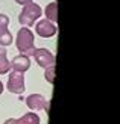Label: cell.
<instances>
[{
	"instance_id": "obj_6",
	"label": "cell",
	"mask_w": 120,
	"mask_h": 124,
	"mask_svg": "<svg viewBox=\"0 0 120 124\" xmlns=\"http://www.w3.org/2000/svg\"><path fill=\"white\" fill-rule=\"evenodd\" d=\"M56 30H58V26H56L55 23L49 21L47 18L40 20L35 24V32L40 36H43V38H50V36H53L56 33Z\"/></svg>"
},
{
	"instance_id": "obj_13",
	"label": "cell",
	"mask_w": 120,
	"mask_h": 124,
	"mask_svg": "<svg viewBox=\"0 0 120 124\" xmlns=\"http://www.w3.org/2000/svg\"><path fill=\"white\" fill-rule=\"evenodd\" d=\"M15 2L18 3V5H28V3H30V2H34V0H15Z\"/></svg>"
},
{
	"instance_id": "obj_10",
	"label": "cell",
	"mask_w": 120,
	"mask_h": 124,
	"mask_svg": "<svg viewBox=\"0 0 120 124\" xmlns=\"http://www.w3.org/2000/svg\"><path fill=\"white\" fill-rule=\"evenodd\" d=\"M44 15L49 21L58 23V2H50L44 9Z\"/></svg>"
},
{
	"instance_id": "obj_9",
	"label": "cell",
	"mask_w": 120,
	"mask_h": 124,
	"mask_svg": "<svg viewBox=\"0 0 120 124\" xmlns=\"http://www.w3.org/2000/svg\"><path fill=\"white\" fill-rule=\"evenodd\" d=\"M3 124H40V116L35 112H28V114H24L21 118H18V120L9 118Z\"/></svg>"
},
{
	"instance_id": "obj_4",
	"label": "cell",
	"mask_w": 120,
	"mask_h": 124,
	"mask_svg": "<svg viewBox=\"0 0 120 124\" xmlns=\"http://www.w3.org/2000/svg\"><path fill=\"white\" fill-rule=\"evenodd\" d=\"M32 56L37 61V64L43 68H47L50 65H55V56L52 52H49L47 48H34Z\"/></svg>"
},
{
	"instance_id": "obj_7",
	"label": "cell",
	"mask_w": 120,
	"mask_h": 124,
	"mask_svg": "<svg viewBox=\"0 0 120 124\" xmlns=\"http://www.w3.org/2000/svg\"><path fill=\"white\" fill-rule=\"evenodd\" d=\"M49 100H46L41 94H30L28 98H26V106L30 109V110H46L49 112Z\"/></svg>"
},
{
	"instance_id": "obj_2",
	"label": "cell",
	"mask_w": 120,
	"mask_h": 124,
	"mask_svg": "<svg viewBox=\"0 0 120 124\" xmlns=\"http://www.w3.org/2000/svg\"><path fill=\"white\" fill-rule=\"evenodd\" d=\"M41 14H43L41 6L34 3V2H30L28 5H24L23 11L20 12V15H18V23L23 24V26H26V27H29L41 17Z\"/></svg>"
},
{
	"instance_id": "obj_1",
	"label": "cell",
	"mask_w": 120,
	"mask_h": 124,
	"mask_svg": "<svg viewBox=\"0 0 120 124\" xmlns=\"http://www.w3.org/2000/svg\"><path fill=\"white\" fill-rule=\"evenodd\" d=\"M34 41H35V36H34L32 30H30L29 27L23 26L21 29H18L17 39H15V46H17L18 52H20L21 54H26V56L32 54L34 48H35Z\"/></svg>"
},
{
	"instance_id": "obj_12",
	"label": "cell",
	"mask_w": 120,
	"mask_h": 124,
	"mask_svg": "<svg viewBox=\"0 0 120 124\" xmlns=\"http://www.w3.org/2000/svg\"><path fill=\"white\" fill-rule=\"evenodd\" d=\"M46 73H44V77L49 83H53V79H55V65H50L47 68H44Z\"/></svg>"
},
{
	"instance_id": "obj_5",
	"label": "cell",
	"mask_w": 120,
	"mask_h": 124,
	"mask_svg": "<svg viewBox=\"0 0 120 124\" xmlns=\"http://www.w3.org/2000/svg\"><path fill=\"white\" fill-rule=\"evenodd\" d=\"M8 26H9V17L0 14V46L2 47H8L12 44V35Z\"/></svg>"
},
{
	"instance_id": "obj_14",
	"label": "cell",
	"mask_w": 120,
	"mask_h": 124,
	"mask_svg": "<svg viewBox=\"0 0 120 124\" xmlns=\"http://www.w3.org/2000/svg\"><path fill=\"white\" fill-rule=\"evenodd\" d=\"M3 88H5V86H3V83L0 82V94H2V92H3Z\"/></svg>"
},
{
	"instance_id": "obj_3",
	"label": "cell",
	"mask_w": 120,
	"mask_h": 124,
	"mask_svg": "<svg viewBox=\"0 0 120 124\" xmlns=\"http://www.w3.org/2000/svg\"><path fill=\"white\" fill-rule=\"evenodd\" d=\"M9 92L12 94H18L21 95L26 86H24V73H20V71H12L9 73V77H8V85H6Z\"/></svg>"
},
{
	"instance_id": "obj_8",
	"label": "cell",
	"mask_w": 120,
	"mask_h": 124,
	"mask_svg": "<svg viewBox=\"0 0 120 124\" xmlns=\"http://www.w3.org/2000/svg\"><path fill=\"white\" fill-rule=\"evenodd\" d=\"M9 65H11V68L14 71L24 73V71H28L29 67H30V59H29V56H26V54L20 53L18 56H15L12 59V62H9Z\"/></svg>"
},
{
	"instance_id": "obj_11",
	"label": "cell",
	"mask_w": 120,
	"mask_h": 124,
	"mask_svg": "<svg viewBox=\"0 0 120 124\" xmlns=\"http://www.w3.org/2000/svg\"><path fill=\"white\" fill-rule=\"evenodd\" d=\"M9 70H11V65L8 58H6V48L0 46V74L9 73Z\"/></svg>"
}]
</instances>
